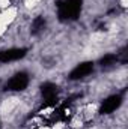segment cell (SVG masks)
Masks as SVG:
<instances>
[{"instance_id": "obj_3", "label": "cell", "mask_w": 128, "mask_h": 129, "mask_svg": "<svg viewBox=\"0 0 128 129\" xmlns=\"http://www.w3.org/2000/svg\"><path fill=\"white\" fill-rule=\"evenodd\" d=\"M94 72V62H83V63L77 64L71 72H69V80L75 81V80H80V78H84L88 77L89 74Z\"/></svg>"}, {"instance_id": "obj_1", "label": "cell", "mask_w": 128, "mask_h": 129, "mask_svg": "<svg viewBox=\"0 0 128 129\" xmlns=\"http://www.w3.org/2000/svg\"><path fill=\"white\" fill-rule=\"evenodd\" d=\"M83 0H63L57 3V17L60 21H74L81 12Z\"/></svg>"}, {"instance_id": "obj_8", "label": "cell", "mask_w": 128, "mask_h": 129, "mask_svg": "<svg viewBox=\"0 0 128 129\" xmlns=\"http://www.w3.org/2000/svg\"><path fill=\"white\" fill-rule=\"evenodd\" d=\"M116 62H118L116 54H105L104 57L99 59V64L101 66H112V64H115Z\"/></svg>"}, {"instance_id": "obj_4", "label": "cell", "mask_w": 128, "mask_h": 129, "mask_svg": "<svg viewBox=\"0 0 128 129\" xmlns=\"http://www.w3.org/2000/svg\"><path fill=\"white\" fill-rule=\"evenodd\" d=\"M122 104V96L121 95H112L107 99L102 101L101 108H99V114H110L113 111H116Z\"/></svg>"}, {"instance_id": "obj_6", "label": "cell", "mask_w": 128, "mask_h": 129, "mask_svg": "<svg viewBox=\"0 0 128 129\" xmlns=\"http://www.w3.org/2000/svg\"><path fill=\"white\" fill-rule=\"evenodd\" d=\"M57 92H59V87L53 83H44L41 84V95L44 99H54L57 98Z\"/></svg>"}, {"instance_id": "obj_2", "label": "cell", "mask_w": 128, "mask_h": 129, "mask_svg": "<svg viewBox=\"0 0 128 129\" xmlns=\"http://www.w3.org/2000/svg\"><path fill=\"white\" fill-rule=\"evenodd\" d=\"M29 75L26 72H18L15 74L6 84H5V90H9V92H21L24 90L27 86H29Z\"/></svg>"}, {"instance_id": "obj_5", "label": "cell", "mask_w": 128, "mask_h": 129, "mask_svg": "<svg viewBox=\"0 0 128 129\" xmlns=\"http://www.w3.org/2000/svg\"><path fill=\"white\" fill-rule=\"evenodd\" d=\"M27 54L26 48H11V50H5L0 51V62L2 63H8V62H15L23 59Z\"/></svg>"}, {"instance_id": "obj_7", "label": "cell", "mask_w": 128, "mask_h": 129, "mask_svg": "<svg viewBox=\"0 0 128 129\" xmlns=\"http://www.w3.org/2000/svg\"><path fill=\"white\" fill-rule=\"evenodd\" d=\"M44 27H45V20H44V17H36L32 23V33L41 32Z\"/></svg>"}]
</instances>
